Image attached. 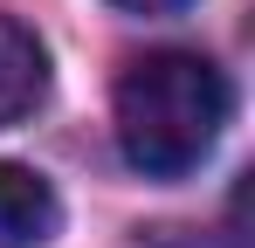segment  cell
<instances>
[{
  "mask_svg": "<svg viewBox=\"0 0 255 248\" xmlns=\"http://www.w3.org/2000/svg\"><path fill=\"white\" fill-rule=\"evenodd\" d=\"M235 118V90L207 55L159 48L118 76V152L145 179H179L221 145Z\"/></svg>",
  "mask_w": 255,
  "mask_h": 248,
  "instance_id": "6da1fadb",
  "label": "cell"
},
{
  "mask_svg": "<svg viewBox=\"0 0 255 248\" xmlns=\"http://www.w3.org/2000/svg\"><path fill=\"white\" fill-rule=\"evenodd\" d=\"M62 228V200L35 165L0 159V248H48Z\"/></svg>",
  "mask_w": 255,
  "mask_h": 248,
  "instance_id": "7a4b0ae2",
  "label": "cell"
},
{
  "mask_svg": "<svg viewBox=\"0 0 255 248\" xmlns=\"http://www.w3.org/2000/svg\"><path fill=\"white\" fill-rule=\"evenodd\" d=\"M48 97V55L14 14H0V124H21Z\"/></svg>",
  "mask_w": 255,
  "mask_h": 248,
  "instance_id": "3957f363",
  "label": "cell"
},
{
  "mask_svg": "<svg viewBox=\"0 0 255 248\" xmlns=\"http://www.w3.org/2000/svg\"><path fill=\"white\" fill-rule=\"evenodd\" d=\"M111 7H125V14H179L193 0H111Z\"/></svg>",
  "mask_w": 255,
  "mask_h": 248,
  "instance_id": "277c9868",
  "label": "cell"
}]
</instances>
